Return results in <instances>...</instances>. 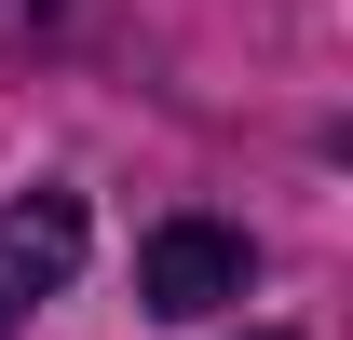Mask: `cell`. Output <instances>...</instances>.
I'll return each mask as SVG.
<instances>
[{
  "label": "cell",
  "mask_w": 353,
  "mask_h": 340,
  "mask_svg": "<svg viewBox=\"0 0 353 340\" xmlns=\"http://www.w3.org/2000/svg\"><path fill=\"white\" fill-rule=\"evenodd\" d=\"M245 272H259V245H245L231 218H163V232L136 245V299H150V313H176V327L231 313V299H245Z\"/></svg>",
  "instance_id": "cell-1"
},
{
  "label": "cell",
  "mask_w": 353,
  "mask_h": 340,
  "mask_svg": "<svg viewBox=\"0 0 353 340\" xmlns=\"http://www.w3.org/2000/svg\"><path fill=\"white\" fill-rule=\"evenodd\" d=\"M68 272H82V205H68V191L0 205V327H14V313H41Z\"/></svg>",
  "instance_id": "cell-2"
},
{
  "label": "cell",
  "mask_w": 353,
  "mask_h": 340,
  "mask_svg": "<svg viewBox=\"0 0 353 340\" xmlns=\"http://www.w3.org/2000/svg\"><path fill=\"white\" fill-rule=\"evenodd\" d=\"M259 340H272V327H259Z\"/></svg>",
  "instance_id": "cell-3"
}]
</instances>
